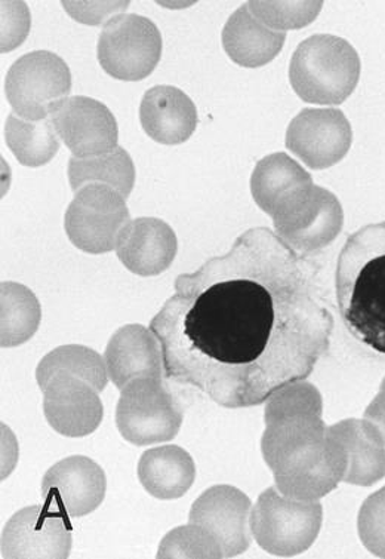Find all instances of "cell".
Returning a JSON list of instances; mask_svg holds the SVG:
<instances>
[{
	"label": "cell",
	"mask_w": 385,
	"mask_h": 559,
	"mask_svg": "<svg viewBox=\"0 0 385 559\" xmlns=\"http://www.w3.org/2000/svg\"><path fill=\"white\" fill-rule=\"evenodd\" d=\"M334 36H313L298 47L289 76L297 94L309 103L335 105L349 93V53Z\"/></svg>",
	"instance_id": "9c48e42d"
},
{
	"label": "cell",
	"mask_w": 385,
	"mask_h": 559,
	"mask_svg": "<svg viewBox=\"0 0 385 559\" xmlns=\"http://www.w3.org/2000/svg\"><path fill=\"white\" fill-rule=\"evenodd\" d=\"M251 499L231 486H214L190 509L189 524L206 530L221 546L225 558L246 552L252 540Z\"/></svg>",
	"instance_id": "7c38bea8"
},
{
	"label": "cell",
	"mask_w": 385,
	"mask_h": 559,
	"mask_svg": "<svg viewBox=\"0 0 385 559\" xmlns=\"http://www.w3.org/2000/svg\"><path fill=\"white\" fill-rule=\"evenodd\" d=\"M323 508L318 500H296L277 487L258 497L251 513L252 536L275 557H296L312 548L321 533Z\"/></svg>",
	"instance_id": "277c9868"
},
{
	"label": "cell",
	"mask_w": 385,
	"mask_h": 559,
	"mask_svg": "<svg viewBox=\"0 0 385 559\" xmlns=\"http://www.w3.org/2000/svg\"><path fill=\"white\" fill-rule=\"evenodd\" d=\"M72 545V530L63 513L35 504L8 521L0 538V554L3 559H64Z\"/></svg>",
	"instance_id": "30bf717a"
},
{
	"label": "cell",
	"mask_w": 385,
	"mask_h": 559,
	"mask_svg": "<svg viewBox=\"0 0 385 559\" xmlns=\"http://www.w3.org/2000/svg\"><path fill=\"white\" fill-rule=\"evenodd\" d=\"M63 7L76 22L97 26L105 22L111 12L115 14V12L127 11L130 2H63Z\"/></svg>",
	"instance_id": "1f68e13d"
},
{
	"label": "cell",
	"mask_w": 385,
	"mask_h": 559,
	"mask_svg": "<svg viewBox=\"0 0 385 559\" xmlns=\"http://www.w3.org/2000/svg\"><path fill=\"white\" fill-rule=\"evenodd\" d=\"M358 527L364 548L375 557L385 558V487L364 500Z\"/></svg>",
	"instance_id": "f1b7e54d"
},
{
	"label": "cell",
	"mask_w": 385,
	"mask_h": 559,
	"mask_svg": "<svg viewBox=\"0 0 385 559\" xmlns=\"http://www.w3.org/2000/svg\"><path fill=\"white\" fill-rule=\"evenodd\" d=\"M116 425L131 444H160L180 432L182 409L161 379L143 377L120 391Z\"/></svg>",
	"instance_id": "8992f818"
},
{
	"label": "cell",
	"mask_w": 385,
	"mask_h": 559,
	"mask_svg": "<svg viewBox=\"0 0 385 559\" xmlns=\"http://www.w3.org/2000/svg\"><path fill=\"white\" fill-rule=\"evenodd\" d=\"M346 119L337 110H302L289 126L287 146L309 167H330L346 153Z\"/></svg>",
	"instance_id": "e0dca14e"
},
{
	"label": "cell",
	"mask_w": 385,
	"mask_h": 559,
	"mask_svg": "<svg viewBox=\"0 0 385 559\" xmlns=\"http://www.w3.org/2000/svg\"><path fill=\"white\" fill-rule=\"evenodd\" d=\"M322 414L323 409H309L264 417L261 451L277 490L291 499H322L346 474V454Z\"/></svg>",
	"instance_id": "7a4b0ae2"
},
{
	"label": "cell",
	"mask_w": 385,
	"mask_h": 559,
	"mask_svg": "<svg viewBox=\"0 0 385 559\" xmlns=\"http://www.w3.org/2000/svg\"><path fill=\"white\" fill-rule=\"evenodd\" d=\"M69 181L74 192L88 185L109 186L123 198L130 197L135 185V167L130 153L122 147L105 155L70 157Z\"/></svg>",
	"instance_id": "cb8c5ba5"
},
{
	"label": "cell",
	"mask_w": 385,
	"mask_h": 559,
	"mask_svg": "<svg viewBox=\"0 0 385 559\" xmlns=\"http://www.w3.org/2000/svg\"><path fill=\"white\" fill-rule=\"evenodd\" d=\"M139 479L148 495L156 499H180L196 479V465L192 455L181 447H156L141 455Z\"/></svg>",
	"instance_id": "44dd1931"
},
{
	"label": "cell",
	"mask_w": 385,
	"mask_h": 559,
	"mask_svg": "<svg viewBox=\"0 0 385 559\" xmlns=\"http://www.w3.org/2000/svg\"><path fill=\"white\" fill-rule=\"evenodd\" d=\"M131 222L127 199L109 186L79 189L64 215V229L73 246L88 254L116 250L120 231Z\"/></svg>",
	"instance_id": "ba28073f"
},
{
	"label": "cell",
	"mask_w": 385,
	"mask_h": 559,
	"mask_svg": "<svg viewBox=\"0 0 385 559\" xmlns=\"http://www.w3.org/2000/svg\"><path fill=\"white\" fill-rule=\"evenodd\" d=\"M178 242L176 231L164 219H131L120 231L116 254L128 271L139 276H157L171 267Z\"/></svg>",
	"instance_id": "2e32d148"
},
{
	"label": "cell",
	"mask_w": 385,
	"mask_h": 559,
	"mask_svg": "<svg viewBox=\"0 0 385 559\" xmlns=\"http://www.w3.org/2000/svg\"><path fill=\"white\" fill-rule=\"evenodd\" d=\"M277 236L296 251L312 252L329 246L342 226L337 199L325 190H304L275 215Z\"/></svg>",
	"instance_id": "8fae6325"
},
{
	"label": "cell",
	"mask_w": 385,
	"mask_h": 559,
	"mask_svg": "<svg viewBox=\"0 0 385 559\" xmlns=\"http://www.w3.org/2000/svg\"><path fill=\"white\" fill-rule=\"evenodd\" d=\"M5 139L8 147L24 167H43L60 151V136L51 118L32 122L11 114L7 119Z\"/></svg>",
	"instance_id": "4316f807"
},
{
	"label": "cell",
	"mask_w": 385,
	"mask_h": 559,
	"mask_svg": "<svg viewBox=\"0 0 385 559\" xmlns=\"http://www.w3.org/2000/svg\"><path fill=\"white\" fill-rule=\"evenodd\" d=\"M105 361L107 374L122 391L132 380L165 376L164 352L159 338L151 329L140 324L122 326L111 335Z\"/></svg>",
	"instance_id": "ac0fdd59"
},
{
	"label": "cell",
	"mask_w": 385,
	"mask_h": 559,
	"mask_svg": "<svg viewBox=\"0 0 385 559\" xmlns=\"http://www.w3.org/2000/svg\"><path fill=\"white\" fill-rule=\"evenodd\" d=\"M53 128L74 157L85 159L113 152L118 146V122L109 107L97 99L76 95L53 111Z\"/></svg>",
	"instance_id": "4fadbf2b"
},
{
	"label": "cell",
	"mask_w": 385,
	"mask_h": 559,
	"mask_svg": "<svg viewBox=\"0 0 385 559\" xmlns=\"http://www.w3.org/2000/svg\"><path fill=\"white\" fill-rule=\"evenodd\" d=\"M329 429L346 454L344 483L371 487L384 478L385 441L371 421L350 418L329 426Z\"/></svg>",
	"instance_id": "ffe728a7"
},
{
	"label": "cell",
	"mask_w": 385,
	"mask_h": 559,
	"mask_svg": "<svg viewBox=\"0 0 385 559\" xmlns=\"http://www.w3.org/2000/svg\"><path fill=\"white\" fill-rule=\"evenodd\" d=\"M5 91L16 116L26 121H44L69 98L72 73L57 53H26L8 70Z\"/></svg>",
	"instance_id": "5b68a950"
},
{
	"label": "cell",
	"mask_w": 385,
	"mask_h": 559,
	"mask_svg": "<svg viewBox=\"0 0 385 559\" xmlns=\"http://www.w3.org/2000/svg\"><path fill=\"white\" fill-rule=\"evenodd\" d=\"M159 559H221V546L206 530L189 524L169 532L161 538Z\"/></svg>",
	"instance_id": "83f0119b"
},
{
	"label": "cell",
	"mask_w": 385,
	"mask_h": 559,
	"mask_svg": "<svg viewBox=\"0 0 385 559\" xmlns=\"http://www.w3.org/2000/svg\"><path fill=\"white\" fill-rule=\"evenodd\" d=\"M103 70L119 81L151 76L161 58V35L152 20L136 14L111 16L98 39Z\"/></svg>",
	"instance_id": "52a82bcc"
},
{
	"label": "cell",
	"mask_w": 385,
	"mask_h": 559,
	"mask_svg": "<svg viewBox=\"0 0 385 559\" xmlns=\"http://www.w3.org/2000/svg\"><path fill=\"white\" fill-rule=\"evenodd\" d=\"M106 490L105 471L85 455L63 459L43 479L47 507L69 518L89 515L101 507Z\"/></svg>",
	"instance_id": "5bb4252c"
},
{
	"label": "cell",
	"mask_w": 385,
	"mask_h": 559,
	"mask_svg": "<svg viewBox=\"0 0 385 559\" xmlns=\"http://www.w3.org/2000/svg\"><path fill=\"white\" fill-rule=\"evenodd\" d=\"M58 374L85 380L97 392L105 391L109 384L105 358L94 349L82 345L60 346L44 356L36 368V380L40 391H44Z\"/></svg>",
	"instance_id": "484cf974"
},
{
	"label": "cell",
	"mask_w": 385,
	"mask_h": 559,
	"mask_svg": "<svg viewBox=\"0 0 385 559\" xmlns=\"http://www.w3.org/2000/svg\"><path fill=\"white\" fill-rule=\"evenodd\" d=\"M364 418L378 429L385 441V379L381 383L378 395L364 412Z\"/></svg>",
	"instance_id": "d6a6232c"
},
{
	"label": "cell",
	"mask_w": 385,
	"mask_h": 559,
	"mask_svg": "<svg viewBox=\"0 0 385 559\" xmlns=\"http://www.w3.org/2000/svg\"><path fill=\"white\" fill-rule=\"evenodd\" d=\"M285 33L267 31L252 19L248 7L240 8L227 22L222 44L231 60L243 68H260L279 53Z\"/></svg>",
	"instance_id": "7402d4cb"
},
{
	"label": "cell",
	"mask_w": 385,
	"mask_h": 559,
	"mask_svg": "<svg viewBox=\"0 0 385 559\" xmlns=\"http://www.w3.org/2000/svg\"><path fill=\"white\" fill-rule=\"evenodd\" d=\"M344 325L363 345L385 355V222L347 239L335 273Z\"/></svg>",
	"instance_id": "3957f363"
},
{
	"label": "cell",
	"mask_w": 385,
	"mask_h": 559,
	"mask_svg": "<svg viewBox=\"0 0 385 559\" xmlns=\"http://www.w3.org/2000/svg\"><path fill=\"white\" fill-rule=\"evenodd\" d=\"M44 413L49 426L68 438L95 432L105 417L97 391L77 377L58 374L44 389Z\"/></svg>",
	"instance_id": "9a60e30c"
},
{
	"label": "cell",
	"mask_w": 385,
	"mask_h": 559,
	"mask_svg": "<svg viewBox=\"0 0 385 559\" xmlns=\"http://www.w3.org/2000/svg\"><path fill=\"white\" fill-rule=\"evenodd\" d=\"M173 288L151 324L165 377L221 407L266 403L329 350L334 317L313 267L267 227L240 235Z\"/></svg>",
	"instance_id": "6da1fadb"
},
{
	"label": "cell",
	"mask_w": 385,
	"mask_h": 559,
	"mask_svg": "<svg viewBox=\"0 0 385 559\" xmlns=\"http://www.w3.org/2000/svg\"><path fill=\"white\" fill-rule=\"evenodd\" d=\"M43 319V308L26 285H0V345L15 347L31 341Z\"/></svg>",
	"instance_id": "d4e9b609"
},
{
	"label": "cell",
	"mask_w": 385,
	"mask_h": 559,
	"mask_svg": "<svg viewBox=\"0 0 385 559\" xmlns=\"http://www.w3.org/2000/svg\"><path fill=\"white\" fill-rule=\"evenodd\" d=\"M322 3H250L255 14L270 26L298 28L312 22Z\"/></svg>",
	"instance_id": "f546056e"
},
{
	"label": "cell",
	"mask_w": 385,
	"mask_h": 559,
	"mask_svg": "<svg viewBox=\"0 0 385 559\" xmlns=\"http://www.w3.org/2000/svg\"><path fill=\"white\" fill-rule=\"evenodd\" d=\"M140 121L152 140L167 146L188 142L197 127V110L188 94L171 85L153 86L141 99Z\"/></svg>",
	"instance_id": "d6986e66"
},
{
	"label": "cell",
	"mask_w": 385,
	"mask_h": 559,
	"mask_svg": "<svg viewBox=\"0 0 385 559\" xmlns=\"http://www.w3.org/2000/svg\"><path fill=\"white\" fill-rule=\"evenodd\" d=\"M31 15L23 2H2V52L12 51L26 39Z\"/></svg>",
	"instance_id": "4dcf8cb0"
},
{
	"label": "cell",
	"mask_w": 385,
	"mask_h": 559,
	"mask_svg": "<svg viewBox=\"0 0 385 559\" xmlns=\"http://www.w3.org/2000/svg\"><path fill=\"white\" fill-rule=\"evenodd\" d=\"M252 194L256 204L275 217L288 201L312 186L309 174L291 157L279 153L261 160L252 176Z\"/></svg>",
	"instance_id": "603a6c76"
}]
</instances>
